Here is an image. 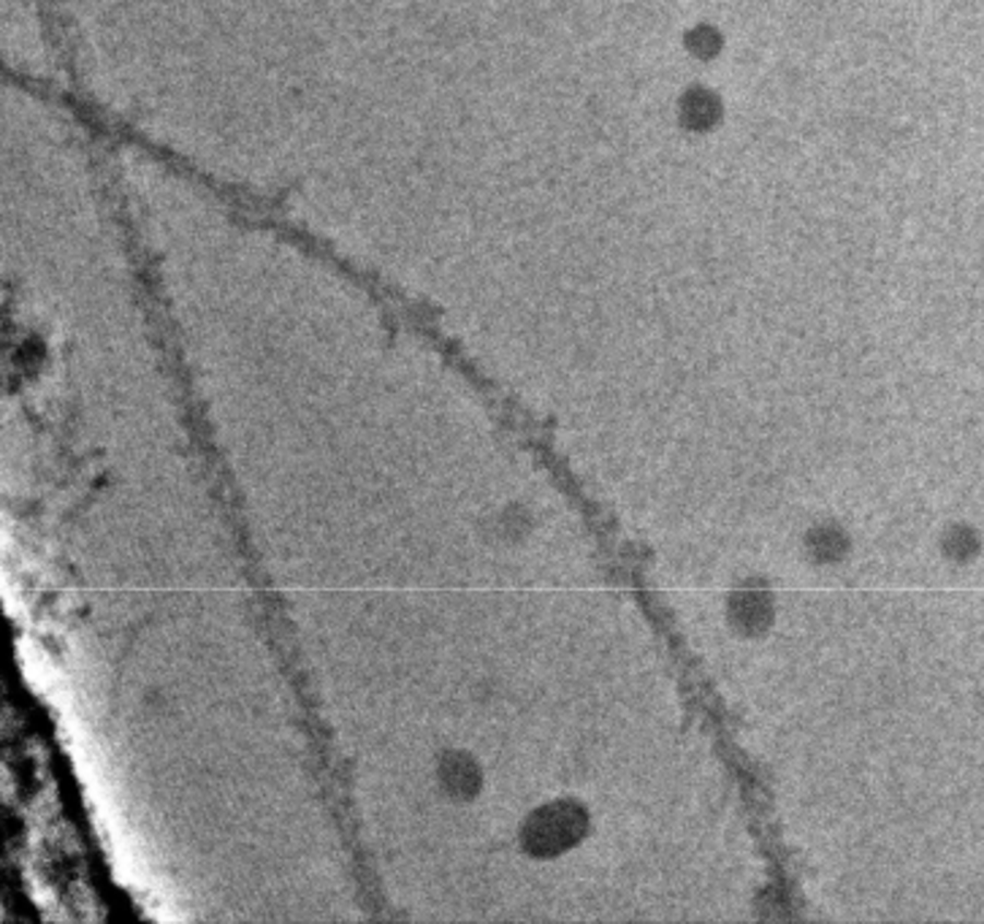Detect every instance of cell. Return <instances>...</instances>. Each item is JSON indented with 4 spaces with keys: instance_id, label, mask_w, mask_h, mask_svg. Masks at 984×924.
Masks as SVG:
<instances>
[{
    "instance_id": "1",
    "label": "cell",
    "mask_w": 984,
    "mask_h": 924,
    "mask_svg": "<svg viewBox=\"0 0 984 924\" xmlns=\"http://www.w3.org/2000/svg\"><path fill=\"white\" fill-rule=\"evenodd\" d=\"M580 827H584V819H580L578 811L567 808V805H553V808L535 816L527 832V843L537 854H553V851L573 843L580 836Z\"/></svg>"
},
{
    "instance_id": "2",
    "label": "cell",
    "mask_w": 984,
    "mask_h": 924,
    "mask_svg": "<svg viewBox=\"0 0 984 924\" xmlns=\"http://www.w3.org/2000/svg\"><path fill=\"white\" fill-rule=\"evenodd\" d=\"M443 781L453 794H469L478 783V772L464 756H447L443 761Z\"/></svg>"
}]
</instances>
